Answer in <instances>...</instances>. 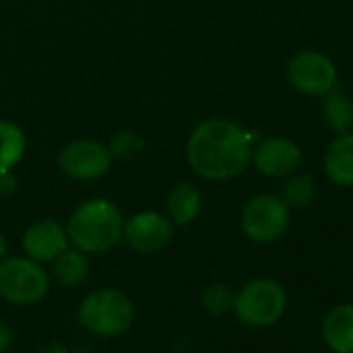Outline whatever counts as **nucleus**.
<instances>
[{
    "label": "nucleus",
    "mask_w": 353,
    "mask_h": 353,
    "mask_svg": "<svg viewBox=\"0 0 353 353\" xmlns=\"http://www.w3.org/2000/svg\"><path fill=\"white\" fill-rule=\"evenodd\" d=\"M188 160L204 179H235L252 162V133L227 119L204 121L188 139Z\"/></svg>",
    "instance_id": "1"
},
{
    "label": "nucleus",
    "mask_w": 353,
    "mask_h": 353,
    "mask_svg": "<svg viewBox=\"0 0 353 353\" xmlns=\"http://www.w3.org/2000/svg\"><path fill=\"white\" fill-rule=\"evenodd\" d=\"M123 214L110 200L94 198L79 204L67 225L73 248L90 254H106L123 239Z\"/></svg>",
    "instance_id": "2"
},
{
    "label": "nucleus",
    "mask_w": 353,
    "mask_h": 353,
    "mask_svg": "<svg viewBox=\"0 0 353 353\" xmlns=\"http://www.w3.org/2000/svg\"><path fill=\"white\" fill-rule=\"evenodd\" d=\"M77 320L96 336H119L133 326L135 307L127 293L112 287H102L81 299Z\"/></svg>",
    "instance_id": "3"
},
{
    "label": "nucleus",
    "mask_w": 353,
    "mask_h": 353,
    "mask_svg": "<svg viewBox=\"0 0 353 353\" xmlns=\"http://www.w3.org/2000/svg\"><path fill=\"white\" fill-rule=\"evenodd\" d=\"M287 307L285 289L270 279H256L235 293L233 312L252 328H266L281 320Z\"/></svg>",
    "instance_id": "4"
},
{
    "label": "nucleus",
    "mask_w": 353,
    "mask_h": 353,
    "mask_svg": "<svg viewBox=\"0 0 353 353\" xmlns=\"http://www.w3.org/2000/svg\"><path fill=\"white\" fill-rule=\"evenodd\" d=\"M50 276L44 266L32 258L0 260V297L15 305H34L46 297Z\"/></svg>",
    "instance_id": "5"
},
{
    "label": "nucleus",
    "mask_w": 353,
    "mask_h": 353,
    "mask_svg": "<svg viewBox=\"0 0 353 353\" xmlns=\"http://www.w3.org/2000/svg\"><path fill=\"white\" fill-rule=\"evenodd\" d=\"M291 223L289 206L283 198L272 194L256 196L248 202L241 212V229L243 233L258 243H270L285 235Z\"/></svg>",
    "instance_id": "6"
},
{
    "label": "nucleus",
    "mask_w": 353,
    "mask_h": 353,
    "mask_svg": "<svg viewBox=\"0 0 353 353\" xmlns=\"http://www.w3.org/2000/svg\"><path fill=\"white\" fill-rule=\"evenodd\" d=\"M112 156L108 148L94 139H77L67 143L59 154V166L77 181H94L110 170Z\"/></svg>",
    "instance_id": "7"
},
{
    "label": "nucleus",
    "mask_w": 353,
    "mask_h": 353,
    "mask_svg": "<svg viewBox=\"0 0 353 353\" xmlns=\"http://www.w3.org/2000/svg\"><path fill=\"white\" fill-rule=\"evenodd\" d=\"M174 235V225L160 212H137L123 223V239L139 254L164 250Z\"/></svg>",
    "instance_id": "8"
},
{
    "label": "nucleus",
    "mask_w": 353,
    "mask_h": 353,
    "mask_svg": "<svg viewBox=\"0 0 353 353\" xmlns=\"http://www.w3.org/2000/svg\"><path fill=\"white\" fill-rule=\"evenodd\" d=\"M287 77L295 90L307 96H322L330 92V88L334 85L336 69L324 54L314 50H303L291 59Z\"/></svg>",
    "instance_id": "9"
},
{
    "label": "nucleus",
    "mask_w": 353,
    "mask_h": 353,
    "mask_svg": "<svg viewBox=\"0 0 353 353\" xmlns=\"http://www.w3.org/2000/svg\"><path fill=\"white\" fill-rule=\"evenodd\" d=\"M21 245L28 258L40 264H48L69 248L67 227H63L52 219L36 221L26 229Z\"/></svg>",
    "instance_id": "10"
},
{
    "label": "nucleus",
    "mask_w": 353,
    "mask_h": 353,
    "mask_svg": "<svg viewBox=\"0 0 353 353\" xmlns=\"http://www.w3.org/2000/svg\"><path fill=\"white\" fill-rule=\"evenodd\" d=\"M252 160L262 174L285 176L299 166L301 152L297 143L287 137H268L256 150H252Z\"/></svg>",
    "instance_id": "11"
},
{
    "label": "nucleus",
    "mask_w": 353,
    "mask_h": 353,
    "mask_svg": "<svg viewBox=\"0 0 353 353\" xmlns=\"http://www.w3.org/2000/svg\"><path fill=\"white\" fill-rule=\"evenodd\" d=\"M322 339L334 353H353V303H341L328 312Z\"/></svg>",
    "instance_id": "12"
},
{
    "label": "nucleus",
    "mask_w": 353,
    "mask_h": 353,
    "mask_svg": "<svg viewBox=\"0 0 353 353\" xmlns=\"http://www.w3.org/2000/svg\"><path fill=\"white\" fill-rule=\"evenodd\" d=\"M166 210L168 219L176 227H188L192 225L200 210H202V194L194 183H176L166 198Z\"/></svg>",
    "instance_id": "13"
},
{
    "label": "nucleus",
    "mask_w": 353,
    "mask_h": 353,
    "mask_svg": "<svg viewBox=\"0 0 353 353\" xmlns=\"http://www.w3.org/2000/svg\"><path fill=\"white\" fill-rule=\"evenodd\" d=\"M324 168L328 179L334 185L351 188L353 185V135L343 133L339 135L326 152Z\"/></svg>",
    "instance_id": "14"
},
{
    "label": "nucleus",
    "mask_w": 353,
    "mask_h": 353,
    "mask_svg": "<svg viewBox=\"0 0 353 353\" xmlns=\"http://www.w3.org/2000/svg\"><path fill=\"white\" fill-rule=\"evenodd\" d=\"M90 274V258L77 248H67L52 260V279L67 289L79 287Z\"/></svg>",
    "instance_id": "15"
},
{
    "label": "nucleus",
    "mask_w": 353,
    "mask_h": 353,
    "mask_svg": "<svg viewBox=\"0 0 353 353\" xmlns=\"http://www.w3.org/2000/svg\"><path fill=\"white\" fill-rule=\"evenodd\" d=\"M26 154V133L11 121H0V172L11 170Z\"/></svg>",
    "instance_id": "16"
},
{
    "label": "nucleus",
    "mask_w": 353,
    "mask_h": 353,
    "mask_svg": "<svg viewBox=\"0 0 353 353\" xmlns=\"http://www.w3.org/2000/svg\"><path fill=\"white\" fill-rule=\"evenodd\" d=\"M324 117L334 133H349L353 127V102L343 94H330L324 102Z\"/></svg>",
    "instance_id": "17"
},
{
    "label": "nucleus",
    "mask_w": 353,
    "mask_h": 353,
    "mask_svg": "<svg viewBox=\"0 0 353 353\" xmlns=\"http://www.w3.org/2000/svg\"><path fill=\"white\" fill-rule=\"evenodd\" d=\"M200 301L204 305V310L212 316H225L233 310L235 303V293L231 287L223 285V283H210L208 287H204Z\"/></svg>",
    "instance_id": "18"
},
{
    "label": "nucleus",
    "mask_w": 353,
    "mask_h": 353,
    "mask_svg": "<svg viewBox=\"0 0 353 353\" xmlns=\"http://www.w3.org/2000/svg\"><path fill=\"white\" fill-rule=\"evenodd\" d=\"M314 198V179L310 174H295L283 185V200L291 208H303Z\"/></svg>",
    "instance_id": "19"
},
{
    "label": "nucleus",
    "mask_w": 353,
    "mask_h": 353,
    "mask_svg": "<svg viewBox=\"0 0 353 353\" xmlns=\"http://www.w3.org/2000/svg\"><path fill=\"white\" fill-rule=\"evenodd\" d=\"M145 148V141L141 139V135L133 133V131H121L112 137L108 152L112 158L119 160H131L135 156H139Z\"/></svg>",
    "instance_id": "20"
},
{
    "label": "nucleus",
    "mask_w": 353,
    "mask_h": 353,
    "mask_svg": "<svg viewBox=\"0 0 353 353\" xmlns=\"http://www.w3.org/2000/svg\"><path fill=\"white\" fill-rule=\"evenodd\" d=\"M15 190H17V176L13 174V170L0 172V194L9 196V194H15Z\"/></svg>",
    "instance_id": "21"
},
{
    "label": "nucleus",
    "mask_w": 353,
    "mask_h": 353,
    "mask_svg": "<svg viewBox=\"0 0 353 353\" xmlns=\"http://www.w3.org/2000/svg\"><path fill=\"white\" fill-rule=\"evenodd\" d=\"M13 343V330L9 324L5 322H0V353H5Z\"/></svg>",
    "instance_id": "22"
},
{
    "label": "nucleus",
    "mask_w": 353,
    "mask_h": 353,
    "mask_svg": "<svg viewBox=\"0 0 353 353\" xmlns=\"http://www.w3.org/2000/svg\"><path fill=\"white\" fill-rule=\"evenodd\" d=\"M5 256H7V237L3 235V231H0V260Z\"/></svg>",
    "instance_id": "23"
},
{
    "label": "nucleus",
    "mask_w": 353,
    "mask_h": 353,
    "mask_svg": "<svg viewBox=\"0 0 353 353\" xmlns=\"http://www.w3.org/2000/svg\"><path fill=\"white\" fill-rule=\"evenodd\" d=\"M42 353H67V349H65L63 345L54 343L52 347H48V349H46V351H42Z\"/></svg>",
    "instance_id": "24"
}]
</instances>
